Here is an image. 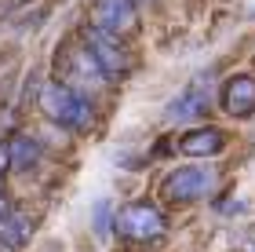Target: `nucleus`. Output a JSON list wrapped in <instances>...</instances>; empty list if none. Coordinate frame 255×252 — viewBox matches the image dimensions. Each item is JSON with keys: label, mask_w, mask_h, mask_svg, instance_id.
Segmentation results:
<instances>
[{"label": "nucleus", "mask_w": 255, "mask_h": 252, "mask_svg": "<svg viewBox=\"0 0 255 252\" xmlns=\"http://www.w3.org/2000/svg\"><path fill=\"white\" fill-rule=\"evenodd\" d=\"M40 110L51 124H59L66 132H88L95 124V102L62 81H48L40 88Z\"/></svg>", "instance_id": "obj_1"}, {"label": "nucleus", "mask_w": 255, "mask_h": 252, "mask_svg": "<svg viewBox=\"0 0 255 252\" xmlns=\"http://www.w3.org/2000/svg\"><path fill=\"white\" fill-rule=\"evenodd\" d=\"M219 187V172L212 165H179L160 179L157 198L164 205H197L208 201Z\"/></svg>", "instance_id": "obj_2"}, {"label": "nucleus", "mask_w": 255, "mask_h": 252, "mask_svg": "<svg viewBox=\"0 0 255 252\" xmlns=\"http://www.w3.org/2000/svg\"><path fill=\"white\" fill-rule=\"evenodd\" d=\"M113 231H117L124 242L149 245V242H157V238L168 234V216L157 201H128L124 209H117Z\"/></svg>", "instance_id": "obj_3"}, {"label": "nucleus", "mask_w": 255, "mask_h": 252, "mask_svg": "<svg viewBox=\"0 0 255 252\" xmlns=\"http://www.w3.org/2000/svg\"><path fill=\"white\" fill-rule=\"evenodd\" d=\"M80 44L91 51V59L99 62V70L106 73V81L110 84H121L128 73H131V66H135V59H131V51L124 48V40H117V37H106V33H99V29H84L80 33Z\"/></svg>", "instance_id": "obj_4"}, {"label": "nucleus", "mask_w": 255, "mask_h": 252, "mask_svg": "<svg viewBox=\"0 0 255 252\" xmlns=\"http://www.w3.org/2000/svg\"><path fill=\"white\" fill-rule=\"evenodd\" d=\"M59 55H62V59H59L62 84H69L73 91H80V95H88V99H91V91H95V88H110L106 73L99 70V62L91 59V51L80 40H77V48H62Z\"/></svg>", "instance_id": "obj_5"}, {"label": "nucleus", "mask_w": 255, "mask_h": 252, "mask_svg": "<svg viewBox=\"0 0 255 252\" xmlns=\"http://www.w3.org/2000/svg\"><path fill=\"white\" fill-rule=\"evenodd\" d=\"M91 29L106 33V37H131L138 29V4L135 0H95L91 4Z\"/></svg>", "instance_id": "obj_6"}, {"label": "nucleus", "mask_w": 255, "mask_h": 252, "mask_svg": "<svg viewBox=\"0 0 255 252\" xmlns=\"http://www.w3.org/2000/svg\"><path fill=\"white\" fill-rule=\"evenodd\" d=\"M219 106L226 117L234 121H248L255 113V73H234L226 77L219 88Z\"/></svg>", "instance_id": "obj_7"}, {"label": "nucleus", "mask_w": 255, "mask_h": 252, "mask_svg": "<svg viewBox=\"0 0 255 252\" xmlns=\"http://www.w3.org/2000/svg\"><path fill=\"white\" fill-rule=\"evenodd\" d=\"M226 150V132L215 128V124H197V128L179 135V154L193 157V161H208V157H219Z\"/></svg>", "instance_id": "obj_8"}, {"label": "nucleus", "mask_w": 255, "mask_h": 252, "mask_svg": "<svg viewBox=\"0 0 255 252\" xmlns=\"http://www.w3.org/2000/svg\"><path fill=\"white\" fill-rule=\"evenodd\" d=\"M204 113H208V91H204L201 84H190L179 99L168 102L164 117H168V121H201Z\"/></svg>", "instance_id": "obj_9"}, {"label": "nucleus", "mask_w": 255, "mask_h": 252, "mask_svg": "<svg viewBox=\"0 0 255 252\" xmlns=\"http://www.w3.org/2000/svg\"><path fill=\"white\" fill-rule=\"evenodd\" d=\"M33 216H26V212H7L4 220H0V242L4 245H11V249H26L29 245V238H33Z\"/></svg>", "instance_id": "obj_10"}, {"label": "nucleus", "mask_w": 255, "mask_h": 252, "mask_svg": "<svg viewBox=\"0 0 255 252\" xmlns=\"http://www.w3.org/2000/svg\"><path fill=\"white\" fill-rule=\"evenodd\" d=\"M7 157H11V172H26L37 165L40 157V143L29 139V135H15V139L7 143Z\"/></svg>", "instance_id": "obj_11"}, {"label": "nucleus", "mask_w": 255, "mask_h": 252, "mask_svg": "<svg viewBox=\"0 0 255 252\" xmlns=\"http://www.w3.org/2000/svg\"><path fill=\"white\" fill-rule=\"evenodd\" d=\"M113 220H117L113 205H110V201H99V205H95V212H91V227H95V234H99V238H106V234L113 231Z\"/></svg>", "instance_id": "obj_12"}, {"label": "nucleus", "mask_w": 255, "mask_h": 252, "mask_svg": "<svg viewBox=\"0 0 255 252\" xmlns=\"http://www.w3.org/2000/svg\"><path fill=\"white\" fill-rule=\"evenodd\" d=\"M11 212V201H7V194L4 190H0V220H4V216Z\"/></svg>", "instance_id": "obj_13"}, {"label": "nucleus", "mask_w": 255, "mask_h": 252, "mask_svg": "<svg viewBox=\"0 0 255 252\" xmlns=\"http://www.w3.org/2000/svg\"><path fill=\"white\" fill-rule=\"evenodd\" d=\"M135 4H146V0H135Z\"/></svg>", "instance_id": "obj_14"}]
</instances>
